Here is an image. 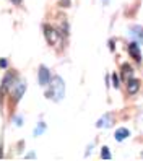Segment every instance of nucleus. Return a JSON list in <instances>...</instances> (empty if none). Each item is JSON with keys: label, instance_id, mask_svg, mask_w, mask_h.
Wrapping results in <instances>:
<instances>
[{"label": "nucleus", "instance_id": "nucleus-1", "mask_svg": "<svg viewBox=\"0 0 143 161\" xmlns=\"http://www.w3.org/2000/svg\"><path fill=\"white\" fill-rule=\"evenodd\" d=\"M51 90L46 93V98H51L54 101H60L63 99V94H65V85L63 80L60 77H52L51 80Z\"/></svg>", "mask_w": 143, "mask_h": 161}, {"label": "nucleus", "instance_id": "nucleus-2", "mask_svg": "<svg viewBox=\"0 0 143 161\" xmlns=\"http://www.w3.org/2000/svg\"><path fill=\"white\" fill-rule=\"evenodd\" d=\"M37 77H39V85H41V86H47V85L51 83V80H52L49 69L44 67V65L39 67V73H37Z\"/></svg>", "mask_w": 143, "mask_h": 161}, {"label": "nucleus", "instance_id": "nucleus-3", "mask_svg": "<svg viewBox=\"0 0 143 161\" xmlns=\"http://www.w3.org/2000/svg\"><path fill=\"white\" fill-rule=\"evenodd\" d=\"M42 30H44V36H46L47 42H49V44H55L57 42V33L54 31V28L49 26V25H44Z\"/></svg>", "mask_w": 143, "mask_h": 161}, {"label": "nucleus", "instance_id": "nucleus-4", "mask_svg": "<svg viewBox=\"0 0 143 161\" xmlns=\"http://www.w3.org/2000/svg\"><path fill=\"white\" fill-rule=\"evenodd\" d=\"M12 80H13V75L7 73V75H5V78H3V83H2V88H0V101L3 99L5 93L8 91V88L12 86Z\"/></svg>", "mask_w": 143, "mask_h": 161}, {"label": "nucleus", "instance_id": "nucleus-5", "mask_svg": "<svg viewBox=\"0 0 143 161\" xmlns=\"http://www.w3.org/2000/svg\"><path fill=\"white\" fill-rule=\"evenodd\" d=\"M129 54L133 57V60L140 62L141 60V52H140V46L137 42H130L129 44Z\"/></svg>", "mask_w": 143, "mask_h": 161}, {"label": "nucleus", "instance_id": "nucleus-6", "mask_svg": "<svg viewBox=\"0 0 143 161\" xmlns=\"http://www.w3.org/2000/svg\"><path fill=\"white\" fill-rule=\"evenodd\" d=\"M138 90H140V81L135 80V78H130L127 81V93L129 94H135Z\"/></svg>", "mask_w": 143, "mask_h": 161}, {"label": "nucleus", "instance_id": "nucleus-7", "mask_svg": "<svg viewBox=\"0 0 143 161\" xmlns=\"http://www.w3.org/2000/svg\"><path fill=\"white\" fill-rule=\"evenodd\" d=\"M25 90H26V83H25V81H23V83H18L16 90L13 91V101H15V103H16V101H20V98L23 96Z\"/></svg>", "mask_w": 143, "mask_h": 161}, {"label": "nucleus", "instance_id": "nucleus-8", "mask_svg": "<svg viewBox=\"0 0 143 161\" xmlns=\"http://www.w3.org/2000/svg\"><path fill=\"white\" fill-rule=\"evenodd\" d=\"M129 135H130V132H129L125 127H120V129H117V130H116V134H114V137H116V140H117V142L125 140Z\"/></svg>", "mask_w": 143, "mask_h": 161}, {"label": "nucleus", "instance_id": "nucleus-9", "mask_svg": "<svg viewBox=\"0 0 143 161\" xmlns=\"http://www.w3.org/2000/svg\"><path fill=\"white\" fill-rule=\"evenodd\" d=\"M132 72H133V70H132L130 65H127V64L122 65V78H124V80H130V78H132Z\"/></svg>", "mask_w": 143, "mask_h": 161}, {"label": "nucleus", "instance_id": "nucleus-10", "mask_svg": "<svg viewBox=\"0 0 143 161\" xmlns=\"http://www.w3.org/2000/svg\"><path fill=\"white\" fill-rule=\"evenodd\" d=\"M101 156H102L104 159H109V158H111V153H109V150H107V147H102V151H101Z\"/></svg>", "mask_w": 143, "mask_h": 161}, {"label": "nucleus", "instance_id": "nucleus-11", "mask_svg": "<svg viewBox=\"0 0 143 161\" xmlns=\"http://www.w3.org/2000/svg\"><path fill=\"white\" fill-rule=\"evenodd\" d=\"M44 129H46V124H44V122H39V127L34 130V135H41V132H42Z\"/></svg>", "mask_w": 143, "mask_h": 161}, {"label": "nucleus", "instance_id": "nucleus-12", "mask_svg": "<svg viewBox=\"0 0 143 161\" xmlns=\"http://www.w3.org/2000/svg\"><path fill=\"white\" fill-rule=\"evenodd\" d=\"M107 119H109V116H106V117H102V119H99V122H98L96 125H98V127H104V125H107V122H106Z\"/></svg>", "mask_w": 143, "mask_h": 161}, {"label": "nucleus", "instance_id": "nucleus-13", "mask_svg": "<svg viewBox=\"0 0 143 161\" xmlns=\"http://www.w3.org/2000/svg\"><path fill=\"white\" fill-rule=\"evenodd\" d=\"M112 85H114V88H119V77L116 73H112Z\"/></svg>", "mask_w": 143, "mask_h": 161}, {"label": "nucleus", "instance_id": "nucleus-14", "mask_svg": "<svg viewBox=\"0 0 143 161\" xmlns=\"http://www.w3.org/2000/svg\"><path fill=\"white\" fill-rule=\"evenodd\" d=\"M0 67H2V69H5V67H7V60H5V59L0 60Z\"/></svg>", "mask_w": 143, "mask_h": 161}, {"label": "nucleus", "instance_id": "nucleus-15", "mask_svg": "<svg viewBox=\"0 0 143 161\" xmlns=\"http://www.w3.org/2000/svg\"><path fill=\"white\" fill-rule=\"evenodd\" d=\"M12 2H13V3H15V5H20V3H21V2H23V0H12Z\"/></svg>", "mask_w": 143, "mask_h": 161}]
</instances>
